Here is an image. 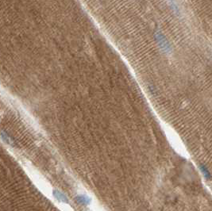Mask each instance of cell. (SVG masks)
I'll use <instances>...</instances> for the list:
<instances>
[{
	"label": "cell",
	"mask_w": 212,
	"mask_h": 211,
	"mask_svg": "<svg viewBox=\"0 0 212 211\" xmlns=\"http://www.w3.org/2000/svg\"><path fill=\"white\" fill-rule=\"evenodd\" d=\"M53 194L54 198H55L57 201H59L60 203H65V204H69V201H68V197H67L64 193H62V192L59 191H57V190H53Z\"/></svg>",
	"instance_id": "2"
},
{
	"label": "cell",
	"mask_w": 212,
	"mask_h": 211,
	"mask_svg": "<svg viewBox=\"0 0 212 211\" xmlns=\"http://www.w3.org/2000/svg\"><path fill=\"white\" fill-rule=\"evenodd\" d=\"M169 3L171 4V5H170V7L173 9V11L175 12V13H178L179 11H180V7H179L178 6H176V5H175V3L171 2V3Z\"/></svg>",
	"instance_id": "5"
},
{
	"label": "cell",
	"mask_w": 212,
	"mask_h": 211,
	"mask_svg": "<svg viewBox=\"0 0 212 211\" xmlns=\"http://www.w3.org/2000/svg\"><path fill=\"white\" fill-rule=\"evenodd\" d=\"M199 169H200L202 174H203V175H204V178H205L206 180L211 179L212 177L211 174V172H210V171L208 170V168H207L205 165H204V164H200Z\"/></svg>",
	"instance_id": "4"
},
{
	"label": "cell",
	"mask_w": 212,
	"mask_h": 211,
	"mask_svg": "<svg viewBox=\"0 0 212 211\" xmlns=\"http://www.w3.org/2000/svg\"><path fill=\"white\" fill-rule=\"evenodd\" d=\"M155 38L158 44L159 47L161 48V50L163 51L164 53H172L173 48H172V45L168 41V40L167 39V37L164 36V34L163 33H161V31H156L155 32Z\"/></svg>",
	"instance_id": "1"
},
{
	"label": "cell",
	"mask_w": 212,
	"mask_h": 211,
	"mask_svg": "<svg viewBox=\"0 0 212 211\" xmlns=\"http://www.w3.org/2000/svg\"><path fill=\"white\" fill-rule=\"evenodd\" d=\"M76 201L81 205H88L91 203V198L85 194H79L76 197Z\"/></svg>",
	"instance_id": "3"
}]
</instances>
